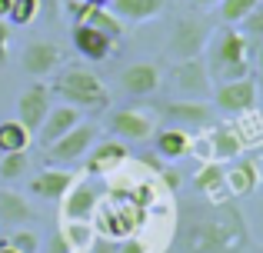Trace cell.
Here are the masks:
<instances>
[{
	"mask_svg": "<svg viewBox=\"0 0 263 253\" xmlns=\"http://www.w3.org/2000/svg\"><path fill=\"white\" fill-rule=\"evenodd\" d=\"M206 143H210V157H217V160H233V157L243 150V140H240V133H237V127H233V124L210 127Z\"/></svg>",
	"mask_w": 263,
	"mask_h": 253,
	"instance_id": "7402d4cb",
	"label": "cell"
},
{
	"mask_svg": "<svg viewBox=\"0 0 263 253\" xmlns=\"http://www.w3.org/2000/svg\"><path fill=\"white\" fill-rule=\"evenodd\" d=\"M163 84V73H160V64L157 60H134V64L123 67L120 73V87L130 93V97H154Z\"/></svg>",
	"mask_w": 263,
	"mask_h": 253,
	"instance_id": "7c38bea8",
	"label": "cell"
},
{
	"mask_svg": "<svg viewBox=\"0 0 263 253\" xmlns=\"http://www.w3.org/2000/svg\"><path fill=\"white\" fill-rule=\"evenodd\" d=\"M84 120V113L77 110V107H70V104H57V107H50L47 110V117H44V124H40L37 130V137H40V143H53V140H60L64 133H70L73 127Z\"/></svg>",
	"mask_w": 263,
	"mask_h": 253,
	"instance_id": "e0dca14e",
	"label": "cell"
},
{
	"mask_svg": "<svg viewBox=\"0 0 263 253\" xmlns=\"http://www.w3.org/2000/svg\"><path fill=\"white\" fill-rule=\"evenodd\" d=\"M27 170H30V157H27V150H17V153H4V157H0V180H4V183L20 180Z\"/></svg>",
	"mask_w": 263,
	"mask_h": 253,
	"instance_id": "4316f807",
	"label": "cell"
},
{
	"mask_svg": "<svg viewBox=\"0 0 263 253\" xmlns=\"http://www.w3.org/2000/svg\"><path fill=\"white\" fill-rule=\"evenodd\" d=\"M260 4H263V0H260Z\"/></svg>",
	"mask_w": 263,
	"mask_h": 253,
	"instance_id": "60d3db41",
	"label": "cell"
},
{
	"mask_svg": "<svg viewBox=\"0 0 263 253\" xmlns=\"http://www.w3.org/2000/svg\"><path fill=\"white\" fill-rule=\"evenodd\" d=\"M107 130L123 143H143L157 133V117L150 110H140V107H120L110 113Z\"/></svg>",
	"mask_w": 263,
	"mask_h": 253,
	"instance_id": "8992f818",
	"label": "cell"
},
{
	"mask_svg": "<svg viewBox=\"0 0 263 253\" xmlns=\"http://www.w3.org/2000/svg\"><path fill=\"white\" fill-rule=\"evenodd\" d=\"M260 87L253 77H240V80H227L213 90V110L227 113V117H240V113H250L257 107Z\"/></svg>",
	"mask_w": 263,
	"mask_h": 253,
	"instance_id": "ba28073f",
	"label": "cell"
},
{
	"mask_svg": "<svg viewBox=\"0 0 263 253\" xmlns=\"http://www.w3.org/2000/svg\"><path fill=\"white\" fill-rule=\"evenodd\" d=\"M0 253H20V250H13V247H10V243H7V240H4V237H0Z\"/></svg>",
	"mask_w": 263,
	"mask_h": 253,
	"instance_id": "8d00e7d4",
	"label": "cell"
},
{
	"mask_svg": "<svg viewBox=\"0 0 263 253\" xmlns=\"http://www.w3.org/2000/svg\"><path fill=\"white\" fill-rule=\"evenodd\" d=\"M213 27L197 13H183L170 24V37H167V53L174 60H190V57H203L206 40H210Z\"/></svg>",
	"mask_w": 263,
	"mask_h": 253,
	"instance_id": "277c9868",
	"label": "cell"
},
{
	"mask_svg": "<svg viewBox=\"0 0 263 253\" xmlns=\"http://www.w3.org/2000/svg\"><path fill=\"white\" fill-rule=\"evenodd\" d=\"M210 73H206L203 57H190V60H177L170 70V90L180 100H203L210 93Z\"/></svg>",
	"mask_w": 263,
	"mask_h": 253,
	"instance_id": "5b68a950",
	"label": "cell"
},
{
	"mask_svg": "<svg viewBox=\"0 0 263 253\" xmlns=\"http://www.w3.org/2000/svg\"><path fill=\"white\" fill-rule=\"evenodd\" d=\"M47 253H70V247L64 243V237H60V233H53V237H50V247H47Z\"/></svg>",
	"mask_w": 263,
	"mask_h": 253,
	"instance_id": "836d02e7",
	"label": "cell"
},
{
	"mask_svg": "<svg viewBox=\"0 0 263 253\" xmlns=\"http://www.w3.org/2000/svg\"><path fill=\"white\" fill-rule=\"evenodd\" d=\"M107 7L123 24H147L167 10V0H110Z\"/></svg>",
	"mask_w": 263,
	"mask_h": 253,
	"instance_id": "d6986e66",
	"label": "cell"
},
{
	"mask_svg": "<svg viewBox=\"0 0 263 253\" xmlns=\"http://www.w3.org/2000/svg\"><path fill=\"white\" fill-rule=\"evenodd\" d=\"M40 13V0H13L10 10H7V24H17V27H30Z\"/></svg>",
	"mask_w": 263,
	"mask_h": 253,
	"instance_id": "f1b7e54d",
	"label": "cell"
},
{
	"mask_svg": "<svg viewBox=\"0 0 263 253\" xmlns=\"http://www.w3.org/2000/svg\"><path fill=\"white\" fill-rule=\"evenodd\" d=\"M253 7H260V0H220L217 10H220V20H223V24L237 27L240 20L253 10Z\"/></svg>",
	"mask_w": 263,
	"mask_h": 253,
	"instance_id": "83f0119b",
	"label": "cell"
},
{
	"mask_svg": "<svg viewBox=\"0 0 263 253\" xmlns=\"http://www.w3.org/2000/svg\"><path fill=\"white\" fill-rule=\"evenodd\" d=\"M0 157H4V150H0Z\"/></svg>",
	"mask_w": 263,
	"mask_h": 253,
	"instance_id": "ab89813d",
	"label": "cell"
},
{
	"mask_svg": "<svg viewBox=\"0 0 263 253\" xmlns=\"http://www.w3.org/2000/svg\"><path fill=\"white\" fill-rule=\"evenodd\" d=\"M37 220V210L30 207V200L17 193L10 187H0V227H24V223Z\"/></svg>",
	"mask_w": 263,
	"mask_h": 253,
	"instance_id": "ac0fdd59",
	"label": "cell"
},
{
	"mask_svg": "<svg viewBox=\"0 0 263 253\" xmlns=\"http://www.w3.org/2000/svg\"><path fill=\"white\" fill-rule=\"evenodd\" d=\"M97 143V127L93 124H84L80 120L77 127L70 130V133H64L60 140L47 143V163H64V167H73V163H80L87 157V150Z\"/></svg>",
	"mask_w": 263,
	"mask_h": 253,
	"instance_id": "52a82bcc",
	"label": "cell"
},
{
	"mask_svg": "<svg viewBox=\"0 0 263 253\" xmlns=\"http://www.w3.org/2000/svg\"><path fill=\"white\" fill-rule=\"evenodd\" d=\"M130 160V150L123 140H103V143H93L84 157V170L87 177H110Z\"/></svg>",
	"mask_w": 263,
	"mask_h": 253,
	"instance_id": "4fadbf2b",
	"label": "cell"
},
{
	"mask_svg": "<svg viewBox=\"0 0 263 253\" xmlns=\"http://www.w3.org/2000/svg\"><path fill=\"white\" fill-rule=\"evenodd\" d=\"M257 183H260L257 167L240 160V163H233V170L227 173V197H250L253 190H257Z\"/></svg>",
	"mask_w": 263,
	"mask_h": 253,
	"instance_id": "603a6c76",
	"label": "cell"
},
{
	"mask_svg": "<svg viewBox=\"0 0 263 253\" xmlns=\"http://www.w3.org/2000/svg\"><path fill=\"white\" fill-rule=\"evenodd\" d=\"M73 180H77V173H73V170L47 167L44 173L30 177V193L37 197V200H53V203H60V200H64V193L73 187Z\"/></svg>",
	"mask_w": 263,
	"mask_h": 253,
	"instance_id": "9a60e30c",
	"label": "cell"
},
{
	"mask_svg": "<svg viewBox=\"0 0 263 253\" xmlns=\"http://www.w3.org/2000/svg\"><path fill=\"white\" fill-rule=\"evenodd\" d=\"M50 87L44 84V80H33L30 87H24L20 90V97H17V120L24 124L30 133H37L40 124H44V117H47V110H50Z\"/></svg>",
	"mask_w": 263,
	"mask_h": 253,
	"instance_id": "30bf717a",
	"label": "cell"
},
{
	"mask_svg": "<svg viewBox=\"0 0 263 253\" xmlns=\"http://www.w3.org/2000/svg\"><path fill=\"white\" fill-rule=\"evenodd\" d=\"M4 240L20 253H40V233H33V230L17 227V230H10V237H4Z\"/></svg>",
	"mask_w": 263,
	"mask_h": 253,
	"instance_id": "f546056e",
	"label": "cell"
},
{
	"mask_svg": "<svg viewBox=\"0 0 263 253\" xmlns=\"http://www.w3.org/2000/svg\"><path fill=\"white\" fill-rule=\"evenodd\" d=\"M50 93H60L64 104L77 107L80 113H100L110 107V90L97 73L90 70H80V67H67L60 70L57 84H53Z\"/></svg>",
	"mask_w": 263,
	"mask_h": 253,
	"instance_id": "3957f363",
	"label": "cell"
},
{
	"mask_svg": "<svg viewBox=\"0 0 263 253\" xmlns=\"http://www.w3.org/2000/svg\"><path fill=\"white\" fill-rule=\"evenodd\" d=\"M163 120H170V127H206L213 120V107L206 100H170L160 107Z\"/></svg>",
	"mask_w": 263,
	"mask_h": 253,
	"instance_id": "5bb4252c",
	"label": "cell"
},
{
	"mask_svg": "<svg viewBox=\"0 0 263 253\" xmlns=\"http://www.w3.org/2000/svg\"><path fill=\"white\" fill-rule=\"evenodd\" d=\"M220 0H190V7H197V10H206V7H217Z\"/></svg>",
	"mask_w": 263,
	"mask_h": 253,
	"instance_id": "d590c367",
	"label": "cell"
},
{
	"mask_svg": "<svg viewBox=\"0 0 263 253\" xmlns=\"http://www.w3.org/2000/svg\"><path fill=\"white\" fill-rule=\"evenodd\" d=\"M114 47H117V40L107 37V33L93 30V27H87V24H77V27H73V50H77L84 60H90V64L107 60L110 53H114Z\"/></svg>",
	"mask_w": 263,
	"mask_h": 253,
	"instance_id": "2e32d148",
	"label": "cell"
},
{
	"mask_svg": "<svg viewBox=\"0 0 263 253\" xmlns=\"http://www.w3.org/2000/svg\"><path fill=\"white\" fill-rule=\"evenodd\" d=\"M247 243V223L237 207L223 200H206L190 207L180 220V247L183 253H237Z\"/></svg>",
	"mask_w": 263,
	"mask_h": 253,
	"instance_id": "6da1fadb",
	"label": "cell"
},
{
	"mask_svg": "<svg viewBox=\"0 0 263 253\" xmlns=\"http://www.w3.org/2000/svg\"><path fill=\"white\" fill-rule=\"evenodd\" d=\"M193 190L206 200H227V170L220 163H203L193 177Z\"/></svg>",
	"mask_w": 263,
	"mask_h": 253,
	"instance_id": "44dd1931",
	"label": "cell"
},
{
	"mask_svg": "<svg viewBox=\"0 0 263 253\" xmlns=\"http://www.w3.org/2000/svg\"><path fill=\"white\" fill-rule=\"evenodd\" d=\"M64 47L53 44V40H33V44L24 47V53H20V67H24L30 77L44 80L50 77L57 67H64Z\"/></svg>",
	"mask_w": 263,
	"mask_h": 253,
	"instance_id": "8fae6325",
	"label": "cell"
},
{
	"mask_svg": "<svg viewBox=\"0 0 263 253\" xmlns=\"http://www.w3.org/2000/svg\"><path fill=\"white\" fill-rule=\"evenodd\" d=\"M237 27H240V30H243V33H247V37H250V40H253V44H257V40L263 37V4H260V7H253V10H250V13H247V17H243V20H240V24H237Z\"/></svg>",
	"mask_w": 263,
	"mask_h": 253,
	"instance_id": "4dcf8cb0",
	"label": "cell"
},
{
	"mask_svg": "<svg viewBox=\"0 0 263 253\" xmlns=\"http://www.w3.org/2000/svg\"><path fill=\"white\" fill-rule=\"evenodd\" d=\"M97 203H100V190H97V183L84 173V177H77L73 187L64 193V200H60V217H64V220H90L93 223Z\"/></svg>",
	"mask_w": 263,
	"mask_h": 253,
	"instance_id": "9c48e42d",
	"label": "cell"
},
{
	"mask_svg": "<svg viewBox=\"0 0 263 253\" xmlns=\"http://www.w3.org/2000/svg\"><path fill=\"white\" fill-rule=\"evenodd\" d=\"M154 147L163 160H183L186 153H193V137L183 127H167L154 133Z\"/></svg>",
	"mask_w": 263,
	"mask_h": 253,
	"instance_id": "ffe728a7",
	"label": "cell"
},
{
	"mask_svg": "<svg viewBox=\"0 0 263 253\" xmlns=\"http://www.w3.org/2000/svg\"><path fill=\"white\" fill-rule=\"evenodd\" d=\"M253 64H257L260 70H263V37L257 40V44H253Z\"/></svg>",
	"mask_w": 263,
	"mask_h": 253,
	"instance_id": "e575fe53",
	"label": "cell"
},
{
	"mask_svg": "<svg viewBox=\"0 0 263 253\" xmlns=\"http://www.w3.org/2000/svg\"><path fill=\"white\" fill-rule=\"evenodd\" d=\"M10 4H13V0H0V17H4V20H7V10H10Z\"/></svg>",
	"mask_w": 263,
	"mask_h": 253,
	"instance_id": "74e56055",
	"label": "cell"
},
{
	"mask_svg": "<svg viewBox=\"0 0 263 253\" xmlns=\"http://www.w3.org/2000/svg\"><path fill=\"white\" fill-rule=\"evenodd\" d=\"M84 24L93 27V30H100V33H107V37H114V40L123 37V20L117 17V13H110V7H97V4H93Z\"/></svg>",
	"mask_w": 263,
	"mask_h": 253,
	"instance_id": "484cf974",
	"label": "cell"
},
{
	"mask_svg": "<svg viewBox=\"0 0 263 253\" xmlns=\"http://www.w3.org/2000/svg\"><path fill=\"white\" fill-rule=\"evenodd\" d=\"M90 0H67V13H70V20H73V27L77 24H84L87 20V13H90Z\"/></svg>",
	"mask_w": 263,
	"mask_h": 253,
	"instance_id": "1f68e13d",
	"label": "cell"
},
{
	"mask_svg": "<svg viewBox=\"0 0 263 253\" xmlns=\"http://www.w3.org/2000/svg\"><path fill=\"white\" fill-rule=\"evenodd\" d=\"M57 233L64 237V243L70 247V253H87L90 243H93V237H97V227L90 220H64V227H60Z\"/></svg>",
	"mask_w": 263,
	"mask_h": 253,
	"instance_id": "cb8c5ba5",
	"label": "cell"
},
{
	"mask_svg": "<svg viewBox=\"0 0 263 253\" xmlns=\"http://www.w3.org/2000/svg\"><path fill=\"white\" fill-rule=\"evenodd\" d=\"M33 133L20 120H4L0 124V150L4 153H17V150H30Z\"/></svg>",
	"mask_w": 263,
	"mask_h": 253,
	"instance_id": "d4e9b609",
	"label": "cell"
},
{
	"mask_svg": "<svg viewBox=\"0 0 263 253\" xmlns=\"http://www.w3.org/2000/svg\"><path fill=\"white\" fill-rule=\"evenodd\" d=\"M90 4H97V7H107V4H110V0H90Z\"/></svg>",
	"mask_w": 263,
	"mask_h": 253,
	"instance_id": "f35d334b",
	"label": "cell"
},
{
	"mask_svg": "<svg viewBox=\"0 0 263 253\" xmlns=\"http://www.w3.org/2000/svg\"><path fill=\"white\" fill-rule=\"evenodd\" d=\"M10 60V24L0 17V67H7Z\"/></svg>",
	"mask_w": 263,
	"mask_h": 253,
	"instance_id": "d6a6232c",
	"label": "cell"
},
{
	"mask_svg": "<svg viewBox=\"0 0 263 253\" xmlns=\"http://www.w3.org/2000/svg\"><path fill=\"white\" fill-rule=\"evenodd\" d=\"M203 53H206L203 64H206L210 80L227 84V80H240L253 73V40L240 27L223 24L220 30H213Z\"/></svg>",
	"mask_w": 263,
	"mask_h": 253,
	"instance_id": "7a4b0ae2",
	"label": "cell"
}]
</instances>
